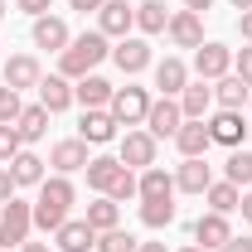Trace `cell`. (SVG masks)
I'll list each match as a JSON object with an SVG mask.
<instances>
[{"label": "cell", "mask_w": 252, "mask_h": 252, "mask_svg": "<svg viewBox=\"0 0 252 252\" xmlns=\"http://www.w3.org/2000/svg\"><path fill=\"white\" fill-rule=\"evenodd\" d=\"M15 175H10V165H0V204H5V199H15Z\"/></svg>", "instance_id": "ab89813d"}, {"label": "cell", "mask_w": 252, "mask_h": 252, "mask_svg": "<svg viewBox=\"0 0 252 252\" xmlns=\"http://www.w3.org/2000/svg\"><path fill=\"white\" fill-rule=\"evenodd\" d=\"M228 238H233L228 214H214V209H209V214H199V219H194V243H199L204 252H209V248H223Z\"/></svg>", "instance_id": "e0dca14e"}, {"label": "cell", "mask_w": 252, "mask_h": 252, "mask_svg": "<svg viewBox=\"0 0 252 252\" xmlns=\"http://www.w3.org/2000/svg\"><path fill=\"white\" fill-rule=\"evenodd\" d=\"M219 252H252V238H228Z\"/></svg>", "instance_id": "b9f144b4"}, {"label": "cell", "mask_w": 252, "mask_h": 252, "mask_svg": "<svg viewBox=\"0 0 252 252\" xmlns=\"http://www.w3.org/2000/svg\"><path fill=\"white\" fill-rule=\"evenodd\" d=\"M204 199H209V209H214V214H238V204H243V189L228 185V180H214V185L204 189Z\"/></svg>", "instance_id": "f1b7e54d"}, {"label": "cell", "mask_w": 252, "mask_h": 252, "mask_svg": "<svg viewBox=\"0 0 252 252\" xmlns=\"http://www.w3.org/2000/svg\"><path fill=\"white\" fill-rule=\"evenodd\" d=\"M5 10H10V5H5V0H0V20H5Z\"/></svg>", "instance_id": "f907efd6"}, {"label": "cell", "mask_w": 252, "mask_h": 252, "mask_svg": "<svg viewBox=\"0 0 252 252\" xmlns=\"http://www.w3.org/2000/svg\"><path fill=\"white\" fill-rule=\"evenodd\" d=\"M209 122V136H214V146H228V151H238L243 141H248V122H243V112H228L219 107L214 117H204Z\"/></svg>", "instance_id": "8992f818"}, {"label": "cell", "mask_w": 252, "mask_h": 252, "mask_svg": "<svg viewBox=\"0 0 252 252\" xmlns=\"http://www.w3.org/2000/svg\"><path fill=\"white\" fill-rule=\"evenodd\" d=\"M233 73H238V78H243V83L252 88V44L243 49V54H238V59H233Z\"/></svg>", "instance_id": "74e56055"}, {"label": "cell", "mask_w": 252, "mask_h": 252, "mask_svg": "<svg viewBox=\"0 0 252 252\" xmlns=\"http://www.w3.org/2000/svg\"><path fill=\"white\" fill-rule=\"evenodd\" d=\"M54 238H59V252H93L97 248V233L88 228V219H68Z\"/></svg>", "instance_id": "44dd1931"}, {"label": "cell", "mask_w": 252, "mask_h": 252, "mask_svg": "<svg viewBox=\"0 0 252 252\" xmlns=\"http://www.w3.org/2000/svg\"><path fill=\"white\" fill-rule=\"evenodd\" d=\"M209 5H214V0H185V10H194V15H204Z\"/></svg>", "instance_id": "f6af8a7d"}, {"label": "cell", "mask_w": 252, "mask_h": 252, "mask_svg": "<svg viewBox=\"0 0 252 252\" xmlns=\"http://www.w3.org/2000/svg\"><path fill=\"white\" fill-rule=\"evenodd\" d=\"M39 107L54 117V112H68L73 107V83L63 78V73H49V78H39Z\"/></svg>", "instance_id": "2e32d148"}, {"label": "cell", "mask_w": 252, "mask_h": 252, "mask_svg": "<svg viewBox=\"0 0 252 252\" xmlns=\"http://www.w3.org/2000/svg\"><path fill=\"white\" fill-rule=\"evenodd\" d=\"M165 34H170L175 49H199V44H204V15H194V10H175Z\"/></svg>", "instance_id": "8fae6325"}, {"label": "cell", "mask_w": 252, "mask_h": 252, "mask_svg": "<svg viewBox=\"0 0 252 252\" xmlns=\"http://www.w3.org/2000/svg\"><path fill=\"white\" fill-rule=\"evenodd\" d=\"M248 136H252V122H248Z\"/></svg>", "instance_id": "816d5d0a"}, {"label": "cell", "mask_w": 252, "mask_h": 252, "mask_svg": "<svg viewBox=\"0 0 252 252\" xmlns=\"http://www.w3.org/2000/svg\"><path fill=\"white\" fill-rule=\"evenodd\" d=\"M122 160L117 156H93L88 160V185L97 189V194H112V185H117V180H122Z\"/></svg>", "instance_id": "cb8c5ba5"}, {"label": "cell", "mask_w": 252, "mask_h": 252, "mask_svg": "<svg viewBox=\"0 0 252 252\" xmlns=\"http://www.w3.org/2000/svg\"><path fill=\"white\" fill-rule=\"evenodd\" d=\"M136 252H170V248H165V243H141Z\"/></svg>", "instance_id": "7dc6e473"}, {"label": "cell", "mask_w": 252, "mask_h": 252, "mask_svg": "<svg viewBox=\"0 0 252 252\" xmlns=\"http://www.w3.org/2000/svg\"><path fill=\"white\" fill-rule=\"evenodd\" d=\"M117 160H122L126 170H151V165H156V136H151V131H126Z\"/></svg>", "instance_id": "52a82bcc"}, {"label": "cell", "mask_w": 252, "mask_h": 252, "mask_svg": "<svg viewBox=\"0 0 252 252\" xmlns=\"http://www.w3.org/2000/svg\"><path fill=\"white\" fill-rule=\"evenodd\" d=\"M10 175H15V185H44V160L34 151H20L10 160Z\"/></svg>", "instance_id": "4dcf8cb0"}, {"label": "cell", "mask_w": 252, "mask_h": 252, "mask_svg": "<svg viewBox=\"0 0 252 252\" xmlns=\"http://www.w3.org/2000/svg\"><path fill=\"white\" fill-rule=\"evenodd\" d=\"M15 10H25L30 20H39V15H49V10H54V0H15Z\"/></svg>", "instance_id": "f35d334b"}, {"label": "cell", "mask_w": 252, "mask_h": 252, "mask_svg": "<svg viewBox=\"0 0 252 252\" xmlns=\"http://www.w3.org/2000/svg\"><path fill=\"white\" fill-rule=\"evenodd\" d=\"M39 59H30V54H15V59L5 63V88H15V93H25V88H39Z\"/></svg>", "instance_id": "7402d4cb"}, {"label": "cell", "mask_w": 252, "mask_h": 252, "mask_svg": "<svg viewBox=\"0 0 252 252\" xmlns=\"http://www.w3.org/2000/svg\"><path fill=\"white\" fill-rule=\"evenodd\" d=\"M136 30H141V39L170 30V10H165V0H141V5H136Z\"/></svg>", "instance_id": "4316f807"}, {"label": "cell", "mask_w": 252, "mask_h": 252, "mask_svg": "<svg viewBox=\"0 0 252 252\" xmlns=\"http://www.w3.org/2000/svg\"><path fill=\"white\" fill-rule=\"evenodd\" d=\"M88 228L93 233H107V228H122V204L112 199V194H97V204H88Z\"/></svg>", "instance_id": "d4e9b609"}, {"label": "cell", "mask_w": 252, "mask_h": 252, "mask_svg": "<svg viewBox=\"0 0 252 252\" xmlns=\"http://www.w3.org/2000/svg\"><path fill=\"white\" fill-rule=\"evenodd\" d=\"M20 112H25V102H20V93L0 83V126H15V122H20Z\"/></svg>", "instance_id": "e575fe53"}, {"label": "cell", "mask_w": 252, "mask_h": 252, "mask_svg": "<svg viewBox=\"0 0 252 252\" xmlns=\"http://www.w3.org/2000/svg\"><path fill=\"white\" fill-rule=\"evenodd\" d=\"M88 141L83 136H73V141H59L54 151H49V165H54V175H73V170H88Z\"/></svg>", "instance_id": "4fadbf2b"}, {"label": "cell", "mask_w": 252, "mask_h": 252, "mask_svg": "<svg viewBox=\"0 0 252 252\" xmlns=\"http://www.w3.org/2000/svg\"><path fill=\"white\" fill-rule=\"evenodd\" d=\"M20 252H54L49 243H20Z\"/></svg>", "instance_id": "bcb514c9"}, {"label": "cell", "mask_w": 252, "mask_h": 252, "mask_svg": "<svg viewBox=\"0 0 252 252\" xmlns=\"http://www.w3.org/2000/svg\"><path fill=\"white\" fill-rule=\"evenodd\" d=\"M15 131H20V141L25 146H34V141H44V131H49V112L34 102V107H25L20 112V122H15Z\"/></svg>", "instance_id": "f546056e"}, {"label": "cell", "mask_w": 252, "mask_h": 252, "mask_svg": "<svg viewBox=\"0 0 252 252\" xmlns=\"http://www.w3.org/2000/svg\"><path fill=\"white\" fill-rule=\"evenodd\" d=\"M180 252H204V248H199V243H189V248H180Z\"/></svg>", "instance_id": "681fc988"}, {"label": "cell", "mask_w": 252, "mask_h": 252, "mask_svg": "<svg viewBox=\"0 0 252 252\" xmlns=\"http://www.w3.org/2000/svg\"><path fill=\"white\" fill-rule=\"evenodd\" d=\"M136 185H141V199H175V175H165L160 165L141 170V175H136Z\"/></svg>", "instance_id": "83f0119b"}, {"label": "cell", "mask_w": 252, "mask_h": 252, "mask_svg": "<svg viewBox=\"0 0 252 252\" xmlns=\"http://www.w3.org/2000/svg\"><path fill=\"white\" fill-rule=\"evenodd\" d=\"M194 73L204 83H219L223 73H233V49L228 44H199L194 49Z\"/></svg>", "instance_id": "ba28073f"}, {"label": "cell", "mask_w": 252, "mask_h": 252, "mask_svg": "<svg viewBox=\"0 0 252 252\" xmlns=\"http://www.w3.org/2000/svg\"><path fill=\"white\" fill-rule=\"evenodd\" d=\"M248 93H252V88L238 78V73H223L219 83H214V102L228 107V112H243V107H248Z\"/></svg>", "instance_id": "484cf974"}, {"label": "cell", "mask_w": 252, "mask_h": 252, "mask_svg": "<svg viewBox=\"0 0 252 252\" xmlns=\"http://www.w3.org/2000/svg\"><path fill=\"white\" fill-rule=\"evenodd\" d=\"M97 30L107 34V39H126V34L136 30V5H126V0H107V5L97 10Z\"/></svg>", "instance_id": "9c48e42d"}, {"label": "cell", "mask_w": 252, "mask_h": 252, "mask_svg": "<svg viewBox=\"0 0 252 252\" xmlns=\"http://www.w3.org/2000/svg\"><path fill=\"white\" fill-rule=\"evenodd\" d=\"M233 10H252V0H233Z\"/></svg>", "instance_id": "c3c4849f"}, {"label": "cell", "mask_w": 252, "mask_h": 252, "mask_svg": "<svg viewBox=\"0 0 252 252\" xmlns=\"http://www.w3.org/2000/svg\"><path fill=\"white\" fill-rule=\"evenodd\" d=\"M238 30H243V39L252 44V10H243V15H238Z\"/></svg>", "instance_id": "7bdbcfd3"}, {"label": "cell", "mask_w": 252, "mask_h": 252, "mask_svg": "<svg viewBox=\"0 0 252 252\" xmlns=\"http://www.w3.org/2000/svg\"><path fill=\"white\" fill-rule=\"evenodd\" d=\"M73 199H78L73 180H68V175H49V180L39 185V199H34V228H39V233H59L63 223H68Z\"/></svg>", "instance_id": "6da1fadb"}, {"label": "cell", "mask_w": 252, "mask_h": 252, "mask_svg": "<svg viewBox=\"0 0 252 252\" xmlns=\"http://www.w3.org/2000/svg\"><path fill=\"white\" fill-rule=\"evenodd\" d=\"M185 126V112H180V102L175 97H160L151 102V112H146V131L156 136V141H175V131Z\"/></svg>", "instance_id": "5b68a950"}, {"label": "cell", "mask_w": 252, "mask_h": 252, "mask_svg": "<svg viewBox=\"0 0 252 252\" xmlns=\"http://www.w3.org/2000/svg\"><path fill=\"white\" fill-rule=\"evenodd\" d=\"M68 44H73V34H68V25H63L59 15H39V20H34V49L63 54Z\"/></svg>", "instance_id": "5bb4252c"}, {"label": "cell", "mask_w": 252, "mask_h": 252, "mask_svg": "<svg viewBox=\"0 0 252 252\" xmlns=\"http://www.w3.org/2000/svg\"><path fill=\"white\" fill-rule=\"evenodd\" d=\"M107 112L117 117V126H136V122H146V112H151V93L126 83V88H117V93H112Z\"/></svg>", "instance_id": "277c9868"}, {"label": "cell", "mask_w": 252, "mask_h": 252, "mask_svg": "<svg viewBox=\"0 0 252 252\" xmlns=\"http://www.w3.org/2000/svg\"><path fill=\"white\" fill-rule=\"evenodd\" d=\"M175 102H180L185 122H204V117L214 112V83H204V78H199V83H189V88L175 97Z\"/></svg>", "instance_id": "9a60e30c"}, {"label": "cell", "mask_w": 252, "mask_h": 252, "mask_svg": "<svg viewBox=\"0 0 252 252\" xmlns=\"http://www.w3.org/2000/svg\"><path fill=\"white\" fill-rule=\"evenodd\" d=\"M112 59V49H107V34L102 30H83L68 49L59 54V73L68 78V83H78V78H88V73H97V63Z\"/></svg>", "instance_id": "7a4b0ae2"}, {"label": "cell", "mask_w": 252, "mask_h": 252, "mask_svg": "<svg viewBox=\"0 0 252 252\" xmlns=\"http://www.w3.org/2000/svg\"><path fill=\"white\" fill-rule=\"evenodd\" d=\"M238 214H243V219L252 223V189H243V204H238Z\"/></svg>", "instance_id": "ee69618b"}, {"label": "cell", "mask_w": 252, "mask_h": 252, "mask_svg": "<svg viewBox=\"0 0 252 252\" xmlns=\"http://www.w3.org/2000/svg\"><path fill=\"white\" fill-rule=\"evenodd\" d=\"M141 223L146 228H170L175 223V199H141Z\"/></svg>", "instance_id": "d6a6232c"}, {"label": "cell", "mask_w": 252, "mask_h": 252, "mask_svg": "<svg viewBox=\"0 0 252 252\" xmlns=\"http://www.w3.org/2000/svg\"><path fill=\"white\" fill-rule=\"evenodd\" d=\"M102 5H107V0H68V10H78V15H93Z\"/></svg>", "instance_id": "60d3db41"}, {"label": "cell", "mask_w": 252, "mask_h": 252, "mask_svg": "<svg viewBox=\"0 0 252 252\" xmlns=\"http://www.w3.org/2000/svg\"><path fill=\"white\" fill-rule=\"evenodd\" d=\"M78 136H83L88 146H107V141H117V117H112L107 107H93V112H83Z\"/></svg>", "instance_id": "7c38bea8"}, {"label": "cell", "mask_w": 252, "mask_h": 252, "mask_svg": "<svg viewBox=\"0 0 252 252\" xmlns=\"http://www.w3.org/2000/svg\"><path fill=\"white\" fill-rule=\"evenodd\" d=\"M112 93H117V88H112L107 78H97V73H88V78H78V83H73V102H78L83 112L107 107V102H112Z\"/></svg>", "instance_id": "ac0fdd59"}, {"label": "cell", "mask_w": 252, "mask_h": 252, "mask_svg": "<svg viewBox=\"0 0 252 252\" xmlns=\"http://www.w3.org/2000/svg\"><path fill=\"white\" fill-rule=\"evenodd\" d=\"M112 63L122 68L126 78H136V73H146V68H151V44H146L141 34H126L122 44L112 49Z\"/></svg>", "instance_id": "30bf717a"}, {"label": "cell", "mask_w": 252, "mask_h": 252, "mask_svg": "<svg viewBox=\"0 0 252 252\" xmlns=\"http://www.w3.org/2000/svg\"><path fill=\"white\" fill-rule=\"evenodd\" d=\"M175 146H180V156H185V160L209 156V146H214V136H209V122H185L180 131H175Z\"/></svg>", "instance_id": "d6986e66"}, {"label": "cell", "mask_w": 252, "mask_h": 252, "mask_svg": "<svg viewBox=\"0 0 252 252\" xmlns=\"http://www.w3.org/2000/svg\"><path fill=\"white\" fill-rule=\"evenodd\" d=\"M223 180H228V185H238V189H252V151L238 146V151L228 156V165H223Z\"/></svg>", "instance_id": "1f68e13d"}, {"label": "cell", "mask_w": 252, "mask_h": 252, "mask_svg": "<svg viewBox=\"0 0 252 252\" xmlns=\"http://www.w3.org/2000/svg\"><path fill=\"white\" fill-rule=\"evenodd\" d=\"M30 228H34V204H25V199H5L0 204V248L30 243Z\"/></svg>", "instance_id": "3957f363"}, {"label": "cell", "mask_w": 252, "mask_h": 252, "mask_svg": "<svg viewBox=\"0 0 252 252\" xmlns=\"http://www.w3.org/2000/svg\"><path fill=\"white\" fill-rule=\"evenodd\" d=\"M214 185V170H209V160H185L180 170H175V189H185V194H204V189Z\"/></svg>", "instance_id": "603a6c76"}, {"label": "cell", "mask_w": 252, "mask_h": 252, "mask_svg": "<svg viewBox=\"0 0 252 252\" xmlns=\"http://www.w3.org/2000/svg\"><path fill=\"white\" fill-rule=\"evenodd\" d=\"M141 243L126 233V228H107V233H97V252H136Z\"/></svg>", "instance_id": "836d02e7"}, {"label": "cell", "mask_w": 252, "mask_h": 252, "mask_svg": "<svg viewBox=\"0 0 252 252\" xmlns=\"http://www.w3.org/2000/svg\"><path fill=\"white\" fill-rule=\"evenodd\" d=\"M156 88H160V97H180L189 88V68L175 54H165V59L156 63Z\"/></svg>", "instance_id": "ffe728a7"}, {"label": "cell", "mask_w": 252, "mask_h": 252, "mask_svg": "<svg viewBox=\"0 0 252 252\" xmlns=\"http://www.w3.org/2000/svg\"><path fill=\"white\" fill-rule=\"evenodd\" d=\"M112 199L126 204V199H141V185H136V170H122V180L112 185Z\"/></svg>", "instance_id": "8d00e7d4"}, {"label": "cell", "mask_w": 252, "mask_h": 252, "mask_svg": "<svg viewBox=\"0 0 252 252\" xmlns=\"http://www.w3.org/2000/svg\"><path fill=\"white\" fill-rule=\"evenodd\" d=\"M25 151V141H20V131L15 126H0V165H10V160Z\"/></svg>", "instance_id": "d590c367"}]
</instances>
